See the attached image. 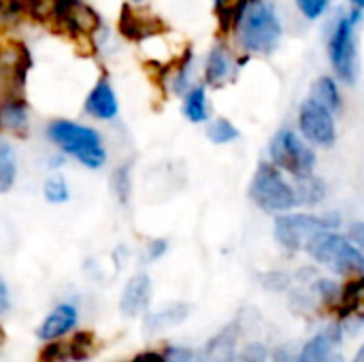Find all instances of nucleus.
Listing matches in <instances>:
<instances>
[{"label": "nucleus", "mask_w": 364, "mask_h": 362, "mask_svg": "<svg viewBox=\"0 0 364 362\" xmlns=\"http://www.w3.org/2000/svg\"><path fill=\"white\" fill-rule=\"evenodd\" d=\"M45 137L62 156L73 158L90 171H100L109 160L102 134L75 119H51L45 126Z\"/></svg>", "instance_id": "nucleus-1"}, {"label": "nucleus", "mask_w": 364, "mask_h": 362, "mask_svg": "<svg viewBox=\"0 0 364 362\" xmlns=\"http://www.w3.org/2000/svg\"><path fill=\"white\" fill-rule=\"evenodd\" d=\"M237 28H239L243 47L254 53L275 51L282 38L279 17L275 9L264 0H250Z\"/></svg>", "instance_id": "nucleus-2"}, {"label": "nucleus", "mask_w": 364, "mask_h": 362, "mask_svg": "<svg viewBox=\"0 0 364 362\" xmlns=\"http://www.w3.org/2000/svg\"><path fill=\"white\" fill-rule=\"evenodd\" d=\"M307 252L322 265L331 267L339 275H354L364 271V256L360 247H356L350 239L322 230L307 241Z\"/></svg>", "instance_id": "nucleus-3"}, {"label": "nucleus", "mask_w": 364, "mask_h": 362, "mask_svg": "<svg viewBox=\"0 0 364 362\" xmlns=\"http://www.w3.org/2000/svg\"><path fill=\"white\" fill-rule=\"evenodd\" d=\"M250 196L260 209L271 213H284L299 205L294 186H290L282 175V169L271 162H262L256 169V175L250 186Z\"/></svg>", "instance_id": "nucleus-4"}, {"label": "nucleus", "mask_w": 364, "mask_h": 362, "mask_svg": "<svg viewBox=\"0 0 364 362\" xmlns=\"http://www.w3.org/2000/svg\"><path fill=\"white\" fill-rule=\"evenodd\" d=\"M49 21L70 38L87 41L90 45L94 34L102 28L100 15L85 0H51Z\"/></svg>", "instance_id": "nucleus-5"}, {"label": "nucleus", "mask_w": 364, "mask_h": 362, "mask_svg": "<svg viewBox=\"0 0 364 362\" xmlns=\"http://www.w3.org/2000/svg\"><path fill=\"white\" fill-rule=\"evenodd\" d=\"M339 226V215L337 213H326V215H309V213H290V215H279L275 220V239L279 245L286 250H301L307 245V241L322 233Z\"/></svg>", "instance_id": "nucleus-6"}, {"label": "nucleus", "mask_w": 364, "mask_h": 362, "mask_svg": "<svg viewBox=\"0 0 364 362\" xmlns=\"http://www.w3.org/2000/svg\"><path fill=\"white\" fill-rule=\"evenodd\" d=\"M271 160L277 169L301 179L314 175L316 156L311 147L299 139L292 130H279L271 141Z\"/></svg>", "instance_id": "nucleus-7"}, {"label": "nucleus", "mask_w": 364, "mask_h": 362, "mask_svg": "<svg viewBox=\"0 0 364 362\" xmlns=\"http://www.w3.org/2000/svg\"><path fill=\"white\" fill-rule=\"evenodd\" d=\"M32 68V55L28 47L17 38L0 43V98L23 94L28 73Z\"/></svg>", "instance_id": "nucleus-8"}, {"label": "nucleus", "mask_w": 364, "mask_h": 362, "mask_svg": "<svg viewBox=\"0 0 364 362\" xmlns=\"http://www.w3.org/2000/svg\"><path fill=\"white\" fill-rule=\"evenodd\" d=\"M358 19H360L358 11L341 17L335 26L333 34H331V41H328V53H331L333 68L348 83H354V79H356V36H354V30L358 26Z\"/></svg>", "instance_id": "nucleus-9"}, {"label": "nucleus", "mask_w": 364, "mask_h": 362, "mask_svg": "<svg viewBox=\"0 0 364 362\" xmlns=\"http://www.w3.org/2000/svg\"><path fill=\"white\" fill-rule=\"evenodd\" d=\"M299 128L309 143L322 145V147L333 145L335 137H337L333 111H328L326 107H322L316 100L303 102V107L299 111Z\"/></svg>", "instance_id": "nucleus-10"}, {"label": "nucleus", "mask_w": 364, "mask_h": 362, "mask_svg": "<svg viewBox=\"0 0 364 362\" xmlns=\"http://www.w3.org/2000/svg\"><path fill=\"white\" fill-rule=\"evenodd\" d=\"M83 111H85V115L100 119V122H111L117 117L119 100H117V94H115L107 75L98 77V81L90 90V94L83 102Z\"/></svg>", "instance_id": "nucleus-11"}, {"label": "nucleus", "mask_w": 364, "mask_h": 362, "mask_svg": "<svg viewBox=\"0 0 364 362\" xmlns=\"http://www.w3.org/2000/svg\"><path fill=\"white\" fill-rule=\"evenodd\" d=\"M30 130V105L23 94L0 98V132L23 139Z\"/></svg>", "instance_id": "nucleus-12"}, {"label": "nucleus", "mask_w": 364, "mask_h": 362, "mask_svg": "<svg viewBox=\"0 0 364 362\" xmlns=\"http://www.w3.org/2000/svg\"><path fill=\"white\" fill-rule=\"evenodd\" d=\"M79 322V312L73 303H60L55 305L45 320L41 322V326L36 329V337L41 341H55V339H64L68 333L75 331Z\"/></svg>", "instance_id": "nucleus-13"}, {"label": "nucleus", "mask_w": 364, "mask_h": 362, "mask_svg": "<svg viewBox=\"0 0 364 362\" xmlns=\"http://www.w3.org/2000/svg\"><path fill=\"white\" fill-rule=\"evenodd\" d=\"M151 299V280L147 273H136L128 280L122 299H119V312L126 318H136L149 307Z\"/></svg>", "instance_id": "nucleus-14"}, {"label": "nucleus", "mask_w": 364, "mask_h": 362, "mask_svg": "<svg viewBox=\"0 0 364 362\" xmlns=\"http://www.w3.org/2000/svg\"><path fill=\"white\" fill-rule=\"evenodd\" d=\"M117 28H119V34L126 36L128 41H141V38L158 34L162 30V21L154 15H145L136 11L130 4H124Z\"/></svg>", "instance_id": "nucleus-15"}, {"label": "nucleus", "mask_w": 364, "mask_h": 362, "mask_svg": "<svg viewBox=\"0 0 364 362\" xmlns=\"http://www.w3.org/2000/svg\"><path fill=\"white\" fill-rule=\"evenodd\" d=\"M237 337H239V324L232 322L226 329H222L200 352L198 362H235L237 350Z\"/></svg>", "instance_id": "nucleus-16"}, {"label": "nucleus", "mask_w": 364, "mask_h": 362, "mask_svg": "<svg viewBox=\"0 0 364 362\" xmlns=\"http://www.w3.org/2000/svg\"><path fill=\"white\" fill-rule=\"evenodd\" d=\"M339 341H341V329L339 326H331V329L318 333L301 350V362H328L331 356L335 354Z\"/></svg>", "instance_id": "nucleus-17"}, {"label": "nucleus", "mask_w": 364, "mask_h": 362, "mask_svg": "<svg viewBox=\"0 0 364 362\" xmlns=\"http://www.w3.org/2000/svg\"><path fill=\"white\" fill-rule=\"evenodd\" d=\"M190 314V305H183V303H173L156 314H149L145 318V331L147 333H158V331H164V329H171V326H177L181 324Z\"/></svg>", "instance_id": "nucleus-18"}, {"label": "nucleus", "mask_w": 364, "mask_h": 362, "mask_svg": "<svg viewBox=\"0 0 364 362\" xmlns=\"http://www.w3.org/2000/svg\"><path fill=\"white\" fill-rule=\"evenodd\" d=\"M17 181V151L13 143L0 134V194L13 190Z\"/></svg>", "instance_id": "nucleus-19"}, {"label": "nucleus", "mask_w": 364, "mask_h": 362, "mask_svg": "<svg viewBox=\"0 0 364 362\" xmlns=\"http://www.w3.org/2000/svg\"><path fill=\"white\" fill-rule=\"evenodd\" d=\"M230 55L226 53L224 47H213L209 51V58H207V66H205V75H207V81L213 85V87H220L228 81L230 77Z\"/></svg>", "instance_id": "nucleus-20"}, {"label": "nucleus", "mask_w": 364, "mask_h": 362, "mask_svg": "<svg viewBox=\"0 0 364 362\" xmlns=\"http://www.w3.org/2000/svg\"><path fill=\"white\" fill-rule=\"evenodd\" d=\"M98 341L92 331H79L66 339L68 362H87L96 354Z\"/></svg>", "instance_id": "nucleus-21"}, {"label": "nucleus", "mask_w": 364, "mask_h": 362, "mask_svg": "<svg viewBox=\"0 0 364 362\" xmlns=\"http://www.w3.org/2000/svg\"><path fill=\"white\" fill-rule=\"evenodd\" d=\"M341 303V316H358L364 318V280H356L352 284H348L341 290L339 297Z\"/></svg>", "instance_id": "nucleus-22"}, {"label": "nucleus", "mask_w": 364, "mask_h": 362, "mask_svg": "<svg viewBox=\"0 0 364 362\" xmlns=\"http://www.w3.org/2000/svg\"><path fill=\"white\" fill-rule=\"evenodd\" d=\"M183 115L194 122L200 124L209 117V109H207V92L203 85H194L188 90L186 100H183Z\"/></svg>", "instance_id": "nucleus-23"}, {"label": "nucleus", "mask_w": 364, "mask_h": 362, "mask_svg": "<svg viewBox=\"0 0 364 362\" xmlns=\"http://www.w3.org/2000/svg\"><path fill=\"white\" fill-rule=\"evenodd\" d=\"M311 100L320 102L322 107H326L328 111H339L341 109V94H339V87L335 83V79L331 77H320L314 85V92H311Z\"/></svg>", "instance_id": "nucleus-24"}, {"label": "nucleus", "mask_w": 364, "mask_h": 362, "mask_svg": "<svg viewBox=\"0 0 364 362\" xmlns=\"http://www.w3.org/2000/svg\"><path fill=\"white\" fill-rule=\"evenodd\" d=\"M294 192H296L299 205H318L326 196V186H324L322 179H318L314 175H307V177L296 179Z\"/></svg>", "instance_id": "nucleus-25"}, {"label": "nucleus", "mask_w": 364, "mask_h": 362, "mask_svg": "<svg viewBox=\"0 0 364 362\" xmlns=\"http://www.w3.org/2000/svg\"><path fill=\"white\" fill-rule=\"evenodd\" d=\"M43 198L49 205H64L70 201V186L64 175L53 173L43 181Z\"/></svg>", "instance_id": "nucleus-26"}, {"label": "nucleus", "mask_w": 364, "mask_h": 362, "mask_svg": "<svg viewBox=\"0 0 364 362\" xmlns=\"http://www.w3.org/2000/svg\"><path fill=\"white\" fill-rule=\"evenodd\" d=\"M111 192L115 196V201L126 207L132 194V177H130V164H119L113 173H111Z\"/></svg>", "instance_id": "nucleus-27"}, {"label": "nucleus", "mask_w": 364, "mask_h": 362, "mask_svg": "<svg viewBox=\"0 0 364 362\" xmlns=\"http://www.w3.org/2000/svg\"><path fill=\"white\" fill-rule=\"evenodd\" d=\"M250 0H215V13L220 19V26L224 30H230L239 26V19L245 11Z\"/></svg>", "instance_id": "nucleus-28"}, {"label": "nucleus", "mask_w": 364, "mask_h": 362, "mask_svg": "<svg viewBox=\"0 0 364 362\" xmlns=\"http://www.w3.org/2000/svg\"><path fill=\"white\" fill-rule=\"evenodd\" d=\"M207 137L213 141V143H218V145H224V143H232L237 137H239V130L232 126V122H228V119H213L211 124H209V128H207Z\"/></svg>", "instance_id": "nucleus-29"}, {"label": "nucleus", "mask_w": 364, "mask_h": 362, "mask_svg": "<svg viewBox=\"0 0 364 362\" xmlns=\"http://www.w3.org/2000/svg\"><path fill=\"white\" fill-rule=\"evenodd\" d=\"M36 362H68L66 341H64V339L45 341V346L38 350Z\"/></svg>", "instance_id": "nucleus-30"}, {"label": "nucleus", "mask_w": 364, "mask_h": 362, "mask_svg": "<svg viewBox=\"0 0 364 362\" xmlns=\"http://www.w3.org/2000/svg\"><path fill=\"white\" fill-rule=\"evenodd\" d=\"M296 6L301 9V13L307 19H316V17H320L326 11L328 0H296Z\"/></svg>", "instance_id": "nucleus-31"}, {"label": "nucleus", "mask_w": 364, "mask_h": 362, "mask_svg": "<svg viewBox=\"0 0 364 362\" xmlns=\"http://www.w3.org/2000/svg\"><path fill=\"white\" fill-rule=\"evenodd\" d=\"M267 358H269V352L262 344H250L239 356V362H267Z\"/></svg>", "instance_id": "nucleus-32"}, {"label": "nucleus", "mask_w": 364, "mask_h": 362, "mask_svg": "<svg viewBox=\"0 0 364 362\" xmlns=\"http://www.w3.org/2000/svg\"><path fill=\"white\" fill-rule=\"evenodd\" d=\"M290 284L288 275L286 273H267L262 275V286L269 288V290H286Z\"/></svg>", "instance_id": "nucleus-33"}, {"label": "nucleus", "mask_w": 364, "mask_h": 362, "mask_svg": "<svg viewBox=\"0 0 364 362\" xmlns=\"http://www.w3.org/2000/svg\"><path fill=\"white\" fill-rule=\"evenodd\" d=\"M162 354L164 362H194V354L188 348H166Z\"/></svg>", "instance_id": "nucleus-34"}, {"label": "nucleus", "mask_w": 364, "mask_h": 362, "mask_svg": "<svg viewBox=\"0 0 364 362\" xmlns=\"http://www.w3.org/2000/svg\"><path fill=\"white\" fill-rule=\"evenodd\" d=\"M166 250H168L166 239H154V241H149V245H147V250H145V258H147L149 262H154V260L162 258V256L166 254Z\"/></svg>", "instance_id": "nucleus-35"}, {"label": "nucleus", "mask_w": 364, "mask_h": 362, "mask_svg": "<svg viewBox=\"0 0 364 362\" xmlns=\"http://www.w3.org/2000/svg\"><path fill=\"white\" fill-rule=\"evenodd\" d=\"M273 362H301V352H299L292 344L282 346V348L275 352Z\"/></svg>", "instance_id": "nucleus-36"}, {"label": "nucleus", "mask_w": 364, "mask_h": 362, "mask_svg": "<svg viewBox=\"0 0 364 362\" xmlns=\"http://www.w3.org/2000/svg\"><path fill=\"white\" fill-rule=\"evenodd\" d=\"M348 237L356 247L364 250V222H354L348 230Z\"/></svg>", "instance_id": "nucleus-37"}, {"label": "nucleus", "mask_w": 364, "mask_h": 362, "mask_svg": "<svg viewBox=\"0 0 364 362\" xmlns=\"http://www.w3.org/2000/svg\"><path fill=\"white\" fill-rule=\"evenodd\" d=\"M9 307H11V294H9V286H6V282L0 277V316H2V314H6V312H9Z\"/></svg>", "instance_id": "nucleus-38"}, {"label": "nucleus", "mask_w": 364, "mask_h": 362, "mask_svg": "<svg viewBox=\"0 0 364 362\" xmlns=\"http://www.w3.org/2000/svg\"><path fill=\"white\" fill-rule=\"evenodd\" d=\"M130 362H164V354H160V352H141Z\"/></svg>", "instance_id": "nucleus-39"}, {"label": "nucleus", "mask_w": 364, "mask_h": 362, "mask_svg": "<svg viewBox=\"0 0 364 362\" xmlns=\"http://www.w3.org/2000/svg\"><path fill=\"white\" fill-rule=\"evenodd\" d=\"M352 362H364V346L358 350V352H356V356H354V361Z\"/></svg>", "instance_id": "nucleus-40"}, {"label": "nucleus", "mask_w": 364, "mask_h": 362, "mask_svg": "<svg viewBox=\"0 0 364 362\" xmlns=\"http://www.w3.org/2000/svg\"><path fill=\"white\" fill-rule=\"evenodd\" d=\"M354 4L356 6H364V0H354Z\"/></svg>", "instance_id": "nucleus-41"}, {"label": "nucleus", "mask_w": 364, "mask_h": 362, "mask_svg": "<svg viewBox=\"0 0 364 362\" xmlns=\"http://www.w3.org/2000/svg\"><path fill=\"white\" fill-rule=\"evenodd\" d=\"M130 2H145V0H130Z\"/></svg>", "instance_id": "nucleus-42"}, {"label": "nucleus", "mask_w": 364, "mask_h": 362, "mask_svg": "<svg viewBox=\"0 0 364 362\" xmlns=\"http://www.w3.org/2000/svg\"><path fill=\"white\" fill-rule=\"evenodd\" d=\"M0 341H2V331H0Z\"/></svg>", "instance_id": "nucleus-43"}]
</instances>
